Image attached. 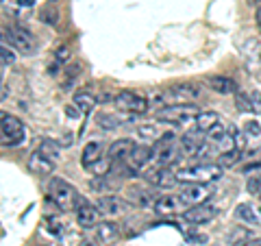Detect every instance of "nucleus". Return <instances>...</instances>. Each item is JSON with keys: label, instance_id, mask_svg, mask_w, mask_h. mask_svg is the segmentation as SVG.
Listing matches in <instances>:
<instances>
[{"label": "nucleus", "instance_id": "nucleus-1", "mask_svg": "<svg viewBox=\"0 0 261 246\" xmlns=\"http://www.w3.org/2000/svg\"><path fill=\"white\" fill-rule=\"evenodd\" d=\"M48 196L63 211L79 209L85 203L83 196H79V192L68 181H63V179H50V183H48Z\"/></svg>", "mask_w": 261, "mask_h": 246}, {"label": "nucleus", "instance_id": "nucleus-2", "mask_svg": "<svg viewBox=\"0 0 261 246\" xmlns=\"http://www.w3.org/2000/svg\"><path fill=\"white\" fill-rule=\"evenodd\" d=\"M220 163H200V166H187L176 172L178 183H214L222 179Z\"/></svg>", "mask_w": 261, "mask_h": 246}, {"label": "nucleus", "instance_id": "nucleus-3", "mask_svg": "<svg viewBox=\"0 0 261 246\" xmlns=\"http://www.w3.org/2000/svg\"><path fill=\"white\" fill-rule=\"evenodd\" d=\"M0 139H3V146H20L27 139L24 122L9 113H3L0 116Z\"/></svg>", "mask_w": 261, "mask_h": 246}, {"label": "nucleus", "instance_id": "nucleus-4", "mask_svg": "<svg viewBox=\"0 0 261 246\" xmlns=\"http://www.w3.org/2000/svg\"><path fill=\"white\" fill-rule=\"evenodd\" d=\"M200 98V87L194 83L172 85L168 89H161V105H185Z\"/></svg>", "mask_w": 261, "mask_h": 246}, {"label": "nucleus", "instance_id": "nucleus-5", "mask_svg": "<svg viewBox=\"0 0 261 246\" xmlns=\"http://www.w3.org/2000/svg\"><path fill=\"white\" fill-rule=\"evenodd\" d=\"M3 33H5V42H9V46L15 48V51H20L24 55H33L37 51V39L29 29H24V27H7Z\"/></svg>", "mask_w": 261, "mask_h": 246}, {"label": "nucleus", "instance_id": "nucleus-6", "mask_svg": "<svg viewBox=\"0 0 261 246\" xmlns=\"http://www.w3.org/2000/svg\"><path fill=\"white\" fill-rule=\"evenodd\" d=\"M200 113L198 107L185 103V105H168L157 111V120L161 122H170V125H185V122H194L196 116Z\"/></svg>", "mask_w": 261, "mask_h": 246}, {"label": "nucleus", "instance_id": "nucleus-7", "mask_svg": "<svg viewBox=\"0 0 261 246\" xmlns=\"http://www.w3.org/2000/svg\"><path fill=\"white\" fill-rule=\"evenodd\" d=\"M152 209L157 211L159 216H176V214H185L190 209V203H187L181 194L174 196V194H166L157 199V203L152 205Z\"/></svg>", "mask_w": 261, "mask_h": 246}, {"label": "nucleus", "instance_id": "nucleus-8", "mask_svg": "<svg viewBox=\"0 0 261 246\" xmlns=\"http://www.w3.org/2000/svg\"><path fill=\"white\" fill-rule=\"evenodd\" d=\"M116 105H118V109H122V111L144 113V111H148L150 101H148V98H144V96H140V94H135V92H128V89H124V92H120L116 96Z\"/></svg>", "mask_w": 261, "mask_h": 246}, {"label": "nucleus", "instance_id": "nucleus-9", "mask_svg": "<svg viewBox=\"0 0 261 246\" xmlns=\"http://www.w3.org/2000/svg\"><path fill=\"white\" fill-rule=\"evenodd\" d=\"M218 214H220V209L216 205L200 203V205H192V207L183 214V220L185 223H192V225H207L211 220H216Z\"/></svg>", "mask_w": 261, "mask_h": 246}, {"label": "nucleus", "instance_id": "nucleus-10", "mask_svg": "<svg viewBox=\"0 0 261 246\" xmlns=\"http://www.w3.org/2000/svg\"><path fill=\"white\" fill-rule=\"evenodd\" d=\"M133 149H135V144L130 142V139H116L109 149H107V161L111 163H122V161H126L128 157H130V153H133Z\"/></svg>", "mask_w": 261, "mask_h": 246}, {"label": "nucleus", "instance_id": "nucleus-11", "mask_svg": "<svg viewBox=\"0 0 261 246\" xmlns=\"http://www.w3.org/2000/svg\"><path fill=\"white\" fill-rule=\"evenodd\" d=\"M29 170L33 172V175H50V172L55 170V166H57V161L55 159H50L48 155H44L42 151H33L31 153V157H29Z\"/></svg>", "mask_w": 261, "mask_h": 246}, {"label": "nucleus", "instance_id": "nucleus-12", "mask_svg": "<svg viewBox=\"0 0 261 246\" xmlns=\"http://www.w3.org/2000/svg\"><path fill=\"white\" fill-rule=\"evenodd\" d=\"M146 181H148L150 185H154V187L168 190V187H172V185L178 183V179H176V175L168 166H159L157 170H152V172L146 175Z\"/></svg>", "mask_w": 261, "mask_h": 246}, {"label": "nucleus", "instance_id": "nucleus-13", "mask_svg": "<svg viewBox=\"0 0 261 246\" xmlns=\"http://www.w3.org/2000/svg\"><path fill=\"white\" fill-rule=\"evenodd\" d=\"M96 207L105 216H120L126 211V203L120 201L118 196H100V199L96 201Z\"/></svg>", "mask_w": 261, "mask_h": 246}, {"label": "nucleus", "instance_id": "nucleus-14", "mask_svg": "<svg viewBox=\"0 0 261 246\" xmlns=\"http://www.w3.org/2000/svg\"><path fill=\"white\" fill-rule=\"evenodd\" d=\"M181 196H183V199L190 203V205H200V203H205V201L209 199L207 183H185Z\"/></svg>", "mask_w": 261, "mask_h": 246}, {"label": "nucleus", "instance_id": "nucleus-15", "mask_svg": "<svg viewBox=\"0 0 261 246\" xmlns=\"http://www.w3.org/2000/svg\"><path fill=\"white\" fill-rule=\"evenodd\" d=\"M152 159H154V149H152V146H135L133 153H130V157L126 161L135 170H142L144 166H148Z\"/></svg>", "mask_w": 261, "mask_h": 246}, {"label": "nucleus", "instance_id": "nucleus-16", "mask_svg": "<svg viewBox=\"0 0 261 246\" xmlns=\"http://www.w3.org/2000/svg\"><path fill=\"white\" fill-rule=\"evenodd\" d=\"M98 207L96 205H89L87 201L81 205V207L76 209V223L79 227H83V229H89V227H96L98 225Z\"/></svg>", "mask_w": 261, "mask_h": 246}, {"label": "nucleus", "instance_id": "nucleus-17", "mask_svg": "<svg viewBox=\"0 0 261 246\" xmlns=\"http://www.w3.org/2000/svg\"><path fill=\"white\" fill-rule=\"evenodd\" d=\"M100 159H102V144L100 142H89V144H85L83 153H81V163H83V168L92 170Z\"/></svg>", "mask_w": 261, "mask_h": 246}, {"label": "nucleus", "instance_id": "nucleus-18", "mask_svg": "<svg viewBox=\"0 0 261 246\" xmlns=\"http://www.w3.org/2000/svg\"><path fill=\"white\" fill-rule=\"evenodd\" d=\"M96 103H98V98L89 92V89H81V92L74 94V107L83 113V116H89V113L94 111Z\"/></svg>", "mask_w": 261, "mask_h": 246}, {"label": "nucleus", "instance_id": "nucleus-19", "mask_svg": "<svg viewBox=\"0 0 261 246\" xmlns=\"http://www.w3.org/2000/svg\"><path fill=\"white\" fill-rule=\"evenodd\" d=\"M207 85L218 94H238L240 92L238 83H235L233 79H228V77H209Z\"/></svg>", "mask_w": 261, "mask_h": 246}, {"label": "nucleus", "instance_id": "nucleus-20", "mask_svg": "<svg viewBox=\"0 0 261 246\" xmlns=\"http://www.w3.org/2000/svg\"><path fill=\"white\" fill-rule=\"evenodd\" d=\"M120 235V227L116 223H98L96 225V240H100L102 244L116 242Z\"/></svg>", "mask_w": 261, "mask_h": 246}, {"label": "nucleus", "instance_id": "nucleus-21", "mask_svg": "<svg viewBox=\"0 0 261 246\" xmlns=\"http://www.w3.org/2000/svg\"><path fill=\"white\" fill-rule=\"evenodd\" d=\"M220 122H222V118H220L216 111H200L198 116H196L194 125H196L198 131H202V133H209V131L214 127H218Z\"/></svg>", "mask_w": 261, "mask_h": 246}, {"label": "nucleus", "instance_id": "nucleus-22", "mask_svg": "<svg viewBox=\"0 0 261 246\" xmlns=\"http://www.w3.org/2000/svg\"><path fill=\"white\" fill-rule=\"evenodd\" d=\"M128 201L133 203V205H140V207H148V205L152 203H157V201H152V194L150 192H146V190H142V187H130L128 190Z\"/></svg>", "mask_w": 261, "mask_h": 246}, {"label": "nucleus", "instance_id": "nucleus-23", "mask_svg": "<svg viewBox=\"0 0 261 246\" xmlns=\"http://www.w3.org/2000/svg\"><path fill=\"white\" fill-rule=\"evenodd\" d=\"M240 157H242V149H235V146H231V149H226L224 153H220L218 163L222 168H231V166H235V163L240 161Z\"/></svg>", "mask_w": 261, "mask_h": 246}, {"label": "nucleus", "instance_id": "nucleus-24", "mask_svg": "<svg viewBox=\"0 0 261 246\" xmlns=\"http://www.w3.org/2000/svg\"><path fill=\"white\" fill-rule=\"evenodd\" d=\"M248 240H250V231L248 229H244V227H235L233 231L226 235V242L233 244V246H242L244 242H248Z\"/></svg>", "mask_w": 261, "mask_h": 246}, {"label": "nucleus", "instance_id": "nucleus-25", "mask_svg": "<svg viewBox=\"0 0 261 246\" xmlns=\"http://www.w3.org/2000/svg\"><path fill=\"white\" fill-rule=\"evenodd\" d=\"M96 122H98V127L105 129V131H113V129L120 127V120L113 116V113H98Z\"/></svg>", "mask_w": 261, "mask_h": 246}, {"label": "nucleus", "instance_id": "nucleus-26", "mask_svg": "<svg viewBox=\"0 0 261 246\" xmlns=\"http://www.w3.org/2000/svg\"><path fill=\"white\" fill-rule=\"evenodd\" d=\"M79 75H81V65H70V68H65L63 70V83H61V87L63 89H72V85H74V81H76Z\"/></svg>", "mask_w": 261, "mask_h": 246}, {"label": "nucleus", "instance_id": "nucleus-27", "mask_svg": "<svg viewBox=\"0 0 261 246\" xmlns=\"http://www.w3.org/2000/svg\"><path fill=\"white\" fill-rule=\"evenodd\" d=\"M39 151H42L44 155H48L50 159H59V144L55 142V139H42V144H39Z\"/></svg>", "mask_w": 261, "mask_h": 246}, {"label": "nucleus", "instance_id": "nucleus-28", "mask_svg": "<svg viewBox=\"0 0 261 246\" xmlns=\"http://www.w3.org/2000/svg\"><path fill=\"white\" fill-rule=\"evenodd\" d=\"M235 211H238V216H240L242 220H246V223H250V225H257V223H259V218H257L255 211H252L250 205H240V207L235 209Z\"/></svg>", "mask_w": 261, "mask_h": 246}, {"label": "nucleus", "instance_id": "nucleus-29", "mask_svg": "<svg viewBox=\"0 0 261 246\" xmlns=\"http://www.w3.org/2000/svg\"><path fill=\"white\" fill-rule=\"evenodd\" d=\"M15 48H11V46H7V44H3V48H0V61H3V68H9V65L15 61Z\"/></svg>", "mask_w": 261, "mask_h": 246}, {"label": "nucleus", "instance_id": "nucleus-30", "mask_svg": "<svg viewBox=\"0 0 261 246\" xmlns=\"http://www.w3.org/2000/svg\"><path fill=\"white\" fill-rule=\"evenodd\" d=\"M244 135L246 137H259L261 135V122H257V120L244 122Z\"/></svg>", "mask_w": 261, "mask_h": 246}, {"label": "nucleus", "instance_id": "nucleus-31", "mask_svg": "<svg viewBox=\"0 0 261 246\" xmlns=\"http://www.w3.org/2000/svg\"><path fill=\"white\" fill-rule=\"evenodd\" d=\"M57 9L55 7H44L42 11H39V20L42 22H46V24H57Z\"/></svg>", "mask_w": 261, "mask_h": 246}, {"label": "nucleus", "instance_id": "nucleus-32", "mask_svg": "<svg viewBox=\"0 0 261 246\" xmlns=\"http://www.w3.org/2000/svg\"><path fill=\"white\" fill-rule=\"evenodd\" d=\"M137 133H140V137H144V139H154L159 135V131L154 125H140L137 127Z\"/></svg>", "mask_w": 261, "mask_h": 246}, {"label": "nucleus", "instance_id": "nucleus-33", "mask_svg": "<svg viewBox=\"0 0 261 246\" xmlns=\"http://www.w3.org/2000/svg\"><path fill=\"white\" fill-rule=\"evenodd\" d=\"M235 105H238L240 111H252V107H250V94L246 96V94L238 92V94H235Z\"/></svg>", "mask_w": 261, "mask_h": 246}, {"label": "nucleus", "instance_id": "nucleus-34", "mask_svg": "<svg viewBox=\"0 0 261 246\" xmlns=\"http://www.w3.org/2000/svg\"><path fill=\"white\" fill-rule=\"evenodd\" d=\"M246 190H248L250 194H259V192H261V175H252V177H248Z\"/></svg>", "mask_w": 261, "mask_h": 246}, {"label": "nucleus", "instance_id": "nucleus-35", "mask_svg": "<svg viewBox=\"0 0 261 246\" xmlns=\"http://www.w3.org/2000/svg\"><path fill=\"white\" fill-rule=\"evenodd\" d=\"M250 107H252V113H261V92H250Z\"/></svg>", "mask_w": 261, "mask_h": 246}, {"label": "nucleus", "instance_id": "nucleus-36", "mask_svg": "<svg viewBox=\"0 0 261 246\" xmlns=\"http://www.w3.org/2000/svg\"><path fill=\"white\" fill-rule=\"evenodd\" d=\"M70 55H72V53H70V48H68V46H61L59 51L55 53V59H57V63H65V61L70 59Z\"/></svg>", "mask_w": 261, "mask_h": 246}, {"label": "nucleus", "instance_id": "nucleus-37", "mask_svg": "<svg viewBox=\"0 0 261 246\" xmlns=\"http://www.w3.org/2000/svg\"><path fill=\"white\" fill-rule=\"evenodd\" d=\"M187 242H196V244H205L207 242V235H202V233H190L187 235Z\"/></svg>", "mask_w": 261, "mask_h": 246}, {"label": "nucleus", "instance_id": "nucleus-38", "mask_svg": "<svg viewBox=\"0 0 261 246\" xmlns=\"http://www.w3.org/2000/svg\"><path fill=\"white\" fill-rule=\"evenodd\" d=\"M46 223L50 225L53 233H61V225H59V220H57V218H46Z\"/></svg>", "mask_w": 261, "mask_h": 246}, {"label": "nucleus", "instance_id": "nucleus-39", "mask_svg": "<svg viewBox=\"0 0 261 246\" xmlns=\"http://www.w3.org/2000/svg\"><path fill=\"white\" fill-rule=\"evenodd\" d=\"M79 246H105V244H102L100 240H83Z\"/></svg>", "mask_w": 261, "mask_h": 246}, {"label": "nucleus", "instance_id": "nucleus-40", "mask_svg": "<svg viewBox=\"0 0 261 246\" xmlns=\"http://www.w3.org/2000/svg\"><path fill=\"white\" fill-rule=\"evenodd\" d=\"M33 3H35V0H15V5L22 7V9H27V7H31Z\"/></svg>", "mask_w": 261, "mask_h": 246}, {"label": "nucleus", "instance_id": "nucleus-41", "mask_svg": "<svg viewBox=\"0 0 261 246\" xmlns=\"http://www.w3.org/2000/svg\"><path fill=\"white\" fill-rule=\"evenodd\" d=\"M242 246H261V237H252V240H248V242H244Z\"/></svg>", "mask_w": 261, "mask_h": 246}, {"label": "nucleus", "instance_id": "nucleus-42", "mask_svg": "<svg viewBox=\"0 0 261 246\" xmlns=\"http://www.w3.org/2000/svg\"><path fill=\"white\" fill-rule=\"evenodd\" d=\"M257 27H259V31H261V5L257 7Z\"/></svg>", "mask_w": 261, "mask_h": 246}, {"label": "nucleus", "instance_id": "nucleus-43", "mask_svg": "<svg viewBox=\"0 0 261 246\" xmlns=\"http://www.w3.org/2000/svg\"><path fill=\"white\" fill-rule=\"evenodd\" d=\"M250 3H255V5H261V0H250Z\"/></svg>", "mask_w": 261, "mask_h": 246}]
</instances>
